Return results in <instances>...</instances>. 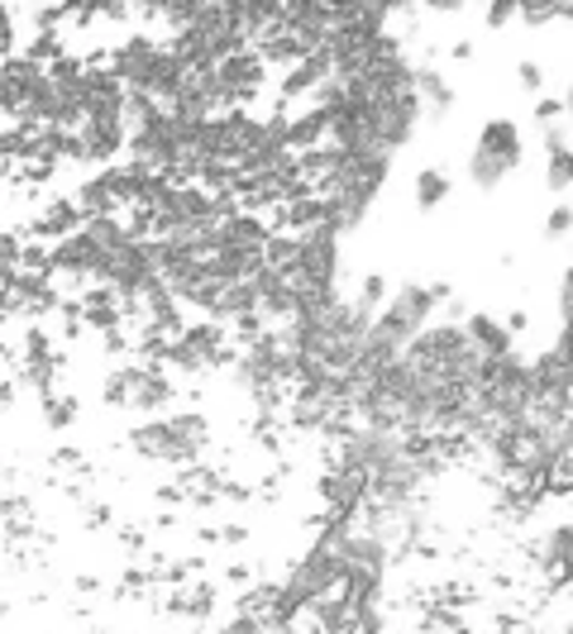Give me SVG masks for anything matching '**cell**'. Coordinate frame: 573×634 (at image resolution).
<instances>
[{
  "instance_id": "9c48e42d",
  "label": "cell",
  "mask_w": 573,
  "mask_h": 634,
  "mask_svg": "<svg viewBox=\"0 0 573 634\" xmlns=\"http://www.w3.org/2000/svg\"><path fill=\"white\" fill-rule=\"evenodd\" d=\"M282 149L301 157V153H315L325 149V110L321 106H306V110H292L282 124Z\"/></svg>"
},
{
  "instance_id": "52a82bcc",
  "label": "cell",
  "mask_w": 573,
  "mask_h": 634,
  "mask_svg": "<svg viewBox=\"0 0 573 634\" xmlns=\"http://www.w3.org/2000/svg\"><path fill=\"white\" fill-rule=\"evenodd\" d=\"M458 329H464V339H468V349L483 358H501V353H516L521 343H516V335L507 329V320L501 315H487V310H468L464 320H458Z\"/></svg>"
},
{
  "instance_id": "ffe728a7",
  "label": "cell",
  "mask_w": 573,
  "mask_h": 634,
  "mask_svg": "<svg viewBox=\"0 0 573 634\" xmlns=\"http://www.w3.org/2000/svg\"><path fill=\"white\" fill-rule=\"evenodd\" d=\"M569 306H573V282H569V267H559V296H554V329L569 325Z\"/></svg>"
},
{
  "instance_id": "7c38bea8",
  "label": "cell",
  "mask_w": 573,
  "mask_h": 634,
  "mask_svg": "<svg viewBox=\"0 0 573 634\" xmlns=\"http://www.w3.org/2000/svg\"><path fill=\"white\" fill-rule=\"evenodd\" d=\"M258 258H263L268 272H286V267L296 263V239H292V234H278V229H272L268 243H263V253H258Z\"/></svg>"
},
{
  "instance_id": "5bb4252c",
  "label": "cell",
  "mask_w": 573,
  "mask_h": 634,
  "mask_svg": "<svg viewBox=\"0 0 573 634\" xmlns=\"http://www.w3.org/2000/svg\"><path fill=\"white\" fill-rule=\"evenodd\" d=\"M569 225H573L569 200H554L550 215H544V243H550V249H564V243H569Z\"/></svg>"
},
{
  "instance_id": "ac0fdd59",
  "label": "cell",
  "mask_w": 573,
  "mask_h": 634,
  "mask_svg": "<svg viewBox=\"0 0 573 634\" xmlns=\"http://www.w3.org/2000/svg\"><path fill=\"white\" fill-rule=\"evenodd\" d=\"M20 53V24H14V10L0 6V63Z\"/></svg>"
},
{
  "instance_id": "3957f363",
  "label": "cell",
  "mask_w": 573,
  "mask_h": 634,
  "mask_svg": "<svg viewBox=\"0 0 573 634\" xmlns=\"http://www.w3.org/2000/svg\"><path fill=\"white\" fill-rule=\"evenodd\" d=\"M454 296L450 282H401L387 292L382 310L372 315V329H378L382 339H392L397 349H407V343L421 335V329L435 320V310L444 306V300Z\"/></svg>"
},
{
  "instance_id": "7402d4cb",
  "label": "cell",
  "mask_w": 573,
  "mask_h": 634,
  "mask_svg": "<svg viewBox=\"0 0 573 634\" xmlns=\"http://www.w3.org/2000/svg\"><path fill=\"white\" fill-rule=\"evenodd\" d=\"M473 53H478V43H473V39H454V43H450V57H454V63H468Z\"/></svg>"
},
{
  "instance_id": "44dd1931",
  "label": "cell",
  "mask_w": 573,
  "mask_h": 634,
  "mask_svg": "<svg viewBox=\"0 0 573 634\" xmlns=\"http://www.w3.org/2000/svg\"><path fill=\"white\" fill-rule=\"evenodd\" d=\"M516 20V0H501V6H487L483 10V24L487 29H507Z\"/></svg>"
},
{
  "instance_id": "6da1fadb",
  "label": "cell",
  "mask_w": 573,
  "mask_h": 634,
  "mask_svg": "<svg viewBox=\"0 0 573 634\" xmlns=\"http://www.w3.org/2000/svg\"><path fill=\"white\" fill-rule=\"evenodd\" d=\"M125 453H134L149 468L192 472L215 444V425L206 411H167L153 420H139L125 429Z\"/></svg>"
},
{
  "instance_id": "e0dca14e",
  "label": "cell",
  "mask_w": 573,
  "mask_h": 634,
  "mask_svg": "<svg viewBox=\"0 0 573 634\" xmlns=\"http://www.w3.org/2000/svg\"><path fill=\"white\" fill-rule=\"evenodd\" d=\"M516 86H521L526 96H544V67L536 57H521V63H516Z\"/></svg>"
},
{
  "instance_id": "ba28073f",
  "label": "cell",
  "mask_w": 573,
  "mask_h": 634,
  "mask_svg": "<svg viewBox=\"0 0 573 634\" xmlns=\"http://www.w3.org/2000/svg\"><path fill=\"white\" fill-rule=\"evenodd\" d=\"M540 149H544V192L550 200H569V182H573V157H569V124L540 134Z\"/></svg>"
},
{
  "instance_id": "7a4b0ae2",
  "label": "cell",
  "mask_w": 573,
  "mask_h": 634,
  "mask_svg": "<svg viewBox=\"0 0 573 634\" xmlns=\"http://www.w3.org/2000/svg\"><path fill=\"white\" fill-rule=\"evenodd\" d=\"M521 163H526V129L511 114H493V120H483L478 139H473L464 177L478 196H493L521 172Z\"/></svg>"
},
{
  "instance_id": "2e32d148",
  "label": "cell",
  "mask_w": 573,
  "mask_h": 634,
  "mask_svg": "<svg viewBox=\"0 0 573 634\" xmlns=\"http://www.w3.org/2000/svg\"><path fill=\"white\" fill-rule=\"evenodd\" d=\"M516 20L521 24H554V20H569V6L564 0H550V6H516Z\"/></svg>"
},
{
  "instance_id": "8992f818",
  "label": "cell",
  "mask_w": 573,
  "mask_h": 634,
  "mask_svg": "<svg viewBox=\"0 0 573 634\" xmlns=\"http://www.w3.org/2000/svg\"><path fill=\"white\" fill-rule=\"evenodd\" d=\"M77 139H82V157H86V163H91L96 172L125 163V143H129L125 120H82Z\"/></svg>"
},
{
  "instance_id": "4fadbf2b",
  "label": "cell",
  "mask_w": 573,
  "mask_h": 634,
  "mask_svg": "<svg viewBox=\"0 0 573 634\" xmlns=\"http://www.w3.org/2000/svg\"><path fill=\"white\" fill-rule=\"evenodd\" d=\"M530 120H536L540 134H550V129L569 124V100H564V96H536V110H530Z\"/></svg>"
},
{
  "instance_id": "9a60e30c",
  "label": "cell",
  "mask_w": 573,
  "mask_h": 634,
  "mask_svg": "<svg viewBox=\"0 0 573 634\" xmlns=\"http://www.w3.org/2000/svg\"><path fill=\"white\" fill-rule=\"evenodd\" d=\"M77 411H82L77 396H43V420H48L53 429L77 425Z\"/></svg>"
},
{
  "instance_id": "30bf717a",
  "label": "cell",
  "mask_w": 573,
  "mask_h": 634,
  "mask_svg": "<svg viewBox=\"0 0 573 634\" xmlns=\"http://www.w3.org/2000/svg\"><path fill=\"white\" fill-rule=\"evenodd\" d=\"M77 225H82V215H77V206H72V196H57V200L43 206L39 220L29 225V239H34V243H57V239L77 234Z\"/></svg>"
},
{
  "instance_id": "277c9868",
  "label": "cell",
  "mask_w": 573,
  "mask_h": 634,
  "mask_svg": "<svg viewBox=\"0 0 573 634\" xmlns=\"http://www.w3.org/2000/svg\"><path fill=\"white\" fill-rule=\"evenodd\" d=\"M115 372H120V411L125 415L153 420V415H167V411L182 406V382L158 363H134V358H125Z\"/></svg>"
},
{
  "instance_id": "5b68a950",
  "label": "cell",
  "mask_w": 573,
  "mask_h": 634,
  "mask_svg": "<svg viewBox=\"0 0 573 634\" xmlns=\"http://www.w3.org/2000/svg\"><path fill=\"white\" fill-rule=\"evenodd\" d=\"M411 96H415V110H421V124H444L458 110V91L440 63L411 67Z\"/></svg>"
},
{
  "instance_id": "d6986e66",
  "label": "cell",
  "mask_w": 573,
  "mask_h": 634,
  "mask_svg": "<svg viewBox=\"0 0 573 634\" xmlns=\"http://www.w3.org/2000/svg\"><path fill=\"white\" fill-rule=\"evenodd\" d=\"M210 634H263V625L253 621V615H244V611H229L220 625H215Z\"/></svg>"
},
{
  "instance_id": "8fae6325",
  "label": "cell",
  "mask_w": 573,
  "mask_h": 634,
  "mask_svg": "<svg viewBox=\"0 0 573 634\" xmlns=\"http://www.w3.org/2000/svg\"><path fill=\"white\" fill-rule=\"evenodd\" d=\"M450 196H454V177H450L444 167H435V163L421 167V172L411 177V206L421 210V215H435Z\"/></svg>"
}]
</instances>
